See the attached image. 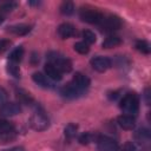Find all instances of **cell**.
I'll use <instances>...</instances> for the list:
<instances>
[{"mask_svg": "<svg viewBox=\"0 0 151 151\" xmlns=\"http://www.w3.org/2000/svg\"><path fill=\"white\" fill-rule=\"evenodd\" d=\"M46 58L48 60V64L53 65L61 73H68L72 71V61L60 52L51 51L46 54Z\"/></svg>", "mask_w": 151, "mask_h": 151, "instance_id": "6da1fadb", "label": "cell"}, {"mask_svg": "<svg viewBox=\"0 0 151 151\" xmlns=\"http://www.w3.org/2000/svg\"><path fill=\"white\" fill-rule=\"evenodd\" d=\"M119 107L125 113H127L129 116L134 117L139 111V98H138V94L136 92L126 93L123 97V99L120 100Z\"/></svg>", "mask_w": 151, "mask_h": 151, "instance_id": "7a4b0ae2", "label": "cell"}, {"mask_svg": "<svg viewBox=\"0 0 151 151\" xmlns=\"http://www.w3.org/2000/svg\"><path fill=\"white\" fill-rule=\"evenodd\" d=\"M29 126L34 131H45L50 126V119L42 109H37L29 118Z\"/></svg>", "mask_w": 151, "mask_h": 151, "instance_id": "3957f363", "label": "cell"}, {"mask_svg": "<svg viewBox=\"0 0 151 151\" xmlns=\"http://www.w3.org/2000/svg\"><path fill=\"white\" fill-rule=\"evenodd\" d=\"M79 17L83 21L91 25H100V22L104 19V14L101 12L91 7H83L79 12Z\"/></svg>", "mask_w": 151, "mask_h": 151, "instance_id": "277c9868", "label": "cell"}, {"mask_svg": "<svg viewBox=\"0 0 151 151\" xmlns=\"http://www.w3.org/2000/svg\"><path fill=\"white\" fill-rule=\"evenodd\" d=\"M17 138V129L13 123L0 119V143H8Z\"/></svg>", "mask_w": 151, "mask_h": 151, "instance_id": "5b68a950", "label": "cell"}, {"mask_svg": "<svg viewBox=\"0 0 151 151\" xmlns=\"http://www.w3.org/2000/svg\"><path fill=\"white\" fill-rule=\"evenodd\" d=\"M99 26H100V29L104 32H113L122 27V20L119 17L111 14V15L104 17Z\"/></svg>", "mask_w": 151, "mask_h": 151, "instance_id": "8992f818", "label": "cell"}, {"mask_svg": "<svg viewBox=\"0 0 151 151\" xmlns=\"http://www.w3.org/2000/svg\"><path fill=\"white\" fill-rule=\"evenodd\" d=\"M96 144L98 151H120L117 142L107 136H98Z\"/></svg>", "mask_w": 151, "mask_h": 151, "instance_id": "52a82bcc", "label": "cell"}, {"mask_svg": "<svg viewBox=\"0 0 151 151\" xmlns=\"http://www.w3.org/2000/svg\"><path fill=\"white\" fill-rule=\"evenodd\" d=\"M85 92L86 91L80 90L72 81L68 83V84H66L65 86H63L61 90H60V94L64 98H66V99H77V98H80L81 96L85 94Z\"/></svg>", "mask_w": 151, "mask_h": 151, "instance_id": "ba28073f", "label": "cell"}, {"mask_svg": "<svg viewBox=\"0 0 151 151\" xmlns=\"http://www.w3.org/2000/svg\"><path fill=\"white\" fill-rule=\"evenodd\" d=\"M90 64L92 68L96 70L97 72H105L112 66V60L104 55H97L90 60Z\"/></svg>", "mask_w": 151, "mask_h": 151, "instance_id": "9c48e42d", "label": "cell"}, {"mask_svg": "<svg viewBox=\"0 0 151 151\" xmlns=\"http://www.w3.org/2000/svg\"><path fill=\"white\" fill-rule=\"evenodd\" d=\"M21 112V107L18 103H12V101H6L2 105H0V114L4 117H12L17 116Z\"/></svg>", "mask_w": 151, "mask_h": 151, "instance_id": "30bf717a", "label": "cell"}, {"mask_svg": "<svg viewBox=\"0 0 151 151\" xmlns=\"http://www.w3.org/2000/svg\"><path fill=\"white\" fill-rule=\"evenodd\" d=\"M134 140L142 147H149L151 142V132L146 127H142L134 132Z\"/></svg>", "mask_w": 151, "mask_h": 151, "instance_id": "8fae6325", "label": "cell"}, {"mask_svg": "<svg viewBox=\"0 0 151 151\" xmlns=\"http://www.w3.org/2000/svg\"><path fill=\"white\" fill-rule=\"evenodd\" d=\"M72 83H73L77 87H79L80 90H83V91H86V90L90 87V85H91L90 78H88L87 76H85L84 73H80V72L74 73L73 78H72Z\"/></svg>", "mask_w": 151, "mask_h": 151, "instance_id": "7c38bea8", "label": "cell"}, {"mask_svg": "<svg viewBox=\"0 0 151 151\" xmlns=\"http://www.w3.org/2000/svg\"><path fill=\"white\" fill-rule=\"evenodd\" d=\"M76 33H77L76 27L70 22H64V24L59 25V27H58V34L61 39L71 38V37L76 35Z\"/></svg>", "mask_w": 151, "mask_h": 151, "instance_id": "4fadbf2b", "label": "cell"}, {"mask_svg": "<svg viewBox=\"0 0 151 151\" xmlns=\"http://www.w3.org/2000/svg\"><path fill=\"white\" fill-rule=\"evenodd\" d=\"M32 79H33V81H34L37 85H39V86L42 87V88H53V87H54V84L46 77V74H42V73H40V72L33 73Z\"/></svg>", "mask_w": 151, "mask_h": 151, "instance_id": "5bb4252c", "label": "cell"}, {"mask_svg": "<svg viewBox=\"0 0 151 151\" xmlns=\"http://www.w3.org/2000/svg\"><path fill=\"white\" fill-rule=\"evenodd\" d=\"M117 123L118 125L123 129V130H133L136 126V120L134 117L129 116V114H122L117 118Z\"/></svg>", "mask_w": 151, "mask_h": 151, "instance_id": "9a60e30c", "label": "cell"}, {"mask_svg": "<svg viewBox=\"0 0 151 151\" xmlns=\"http://www.w3.org/2000/svg\"><path fill=\"white\" fill-rule=\"evenodd\" d=\"M7 31L15 34V35H26L32 31V26L31 25H25V24H18V25L8 26Z\"/></svg>", "mask_w": 151, "mask_h": 151, "instance_id": "2e32d148", "label": "cell"}, {"mask_svg": "<svg viewBox=\"0 0 151 151\" xmlns=\"http://www.w3.org/2000/svg\"><path fill=\"white\" fill-rule=\"evenodd\" d=\"M44 70H45L46 77H47L48 79H52V80H54V81H59V80L63 79V73H61L58 68H55L53 65H51V64L47 63V64L44 66Z\"/></svg>", "mask_w": 151, "mask_h": 151, "instance_id": "e0dca14e", "label": "cell"}, {"mask_svg": "<svg viewBox=\"0 0 151 151\" xmlns=\"http://www.w3.org/2000/svg\"><path fill=\"white\" fill-rule=\"evenodd\" d=\"M15 97H17V99L19 100L20 104L32 105V104L34 103L32 96H31L28 92H26L25 90H22V88H15Z\"/></svg>", "mask_w": 151, "mask_h": 151, "instance_id": "ac0fdd59", "label": "cell"}, {"mask_svg": "<svg viewBox=\"0 0 151 151\" xmlns=\"http://www.w3.org/2000/svg\"><path fill=\"white\" fill-rule=\"evenodd\" d=\"M24 57V47L22 46H17L14 50H12V52L8 55V61L14 63V64H19L22 60Z\"/></svg>", "mask_w": 151, "mask_h": 151, "instance_id": "d6986e66", "label": "cell"}, {"mask_svg": "<svg viewBox=\"0 0 151 151\" xmlns=\"http://www.w3.org/2000/svg\"><path fill=\"white\" fill-rule=\"evenodd\" d=\"M120 44H122V39L118 35H109L103 41L101 47L103 48H112V47H116V46H118Z\"/></svg>", "mask_w": 151, "mask_h": 151, "instance_id": "ffe728a7", "label": "cell"}, {"mask_svg": "<svg viewBox=\"0 0 151 151\" xmlns=\"http://www.w3.org/2000/svg\"><path fill=\"white\" fill-rule=\"evenodd\" d=\"M97 138H98V134H96V133H93V132H84L83 134L79 136L78 140H79L80 144L87 145V144H90V143H92V142H96Z\"/></svg>", "mask_w": 151, "mask_h": 151, "instance_id": "44dd1931", "label": "cell"}, {"mask_svg": "<svg viewBox=\"0 0 151 151\" xmlns=\"http://www.w3.org/2000/svg\"><path fill=\"white\" fill-rule=\"evenodd\" d=\"M60 13L64 15H72L74 13V4L72 1H64L60 5Z\"/></svg>", "mask_w": 151, "mask_h": 151, "instance_id": "7402d4cb", "label": "cell"}, {"mask_svg": "<svg viewBox=\"0 0 151 151\" xmlns=\"http://www.w3.org/2000/svg\"><path fill=\"white\" fill-rule=\"evenodd\" d=\"M77 130H78V125L74 124V123H70V124H67V125L65 126V129H64V134H65V137H66L67 139H72V138L76 136Z\"/></svg>", "mask_w": 151, "mask_h": 151, "instance_id": "603a6c76", "label": "cell"}, {"mask_svg": "<svg viewBox=\"0 0 151 151\" xmlns=\"http://www.w3.org/2000/svg\"><path fill=\"white\" fill-rule=\"evenodd\" d=\"M134 47H136L137 51H139L143 54H149L150 51H151L150 45H149V42L146 40H138V41H136Z\"/></svg>", "mask_w": 151, "mask_h": 151, "instance_id": "cb8c5ba5", "label": "cell"}, {"mask_svg": "<svg viewBox=\"0 0 151 151\" xmlns=\"http://www.w3.org/2000/svg\"><path fill=\"white\" fill-rule=\"evenodd\" d=\"M6 68H7V72H8L12 77H14V78H20V68H19L18 64H14V63L8 61Z\"/></svg>", "mask_w": 151, "mask_h": 151, "instance_id": "d4e9b609", "label": "cell"}, {"mask_svg": "<svg viewBox=\"0 0 151 151\" xmlns=\"http://www.w3.org/2000/svg\"><path fill=\"white\" fill-rule=\"evenodd\" d=\"M73 48H74L76 52H78L80 54H87L90 52V47H88V45L85 41H78V42H76L74 46H73Z\"/></svg>", "mask_w": 151, "mask_h": 151, "instance_id": "484cf974", "label": "cell"}, {"mask_svg": "<svg viewBox=\"0 0 151 151\" xmlns=\"http://www.w3.org/2000/svg\"><path fill=\"white\" fill-rule=\"evenodd\" d=\"M83 38H84V40H85V42H86L87 45H88V44H93V42H96V40H97L96 34H94L92 31H90V29L83 31Z\"/></svg>", "mask_w": 151, "mask_h": 151, "instance_id": "4316f807", "label": "cell"}, {"mask_svg": "<svg viewBox=\"0 0 151 151\" xmlns=\"http://www.w3.org/2000/svg\"><path fill=\"white\" fill-rule=\"evenodd\" d=\"M114 64L117 65V67L123 68L124 66H129L130 60H129L125 55H116V58H114Z\"/></svg>", "mask_w": 151, "mask_h": 151, "instance_id": "83f0119b", "label": "cell"}, {"mask_svg": "<svg viewBox=\"0 0 151 151\" xmlns=\"http://www.w3.org/2000/svg\"><path fill=\"white\" fill-rule=\"evenodd\" d=\"M18 6L17 2H13V1H9V2H4L0 5V12H4V13H8V12H12L13 9H15Z\"/></svg>", "mask_w": 151, "mask_h": 151, "instance_id": "f1b7e54d", "label": "cell"}, {"mask_svg": "<svg viewBox=\"0 0 151 151\" xmlns=\"http://www.w3.org/2000/svg\"><path fill=\"white\" fill-rule=\"evenodd\" d=\"M11 44H12L11 40H8V39H0V53H2L6 50H8Z\"/></svg>", "mask_w": 151, "mask_h": 151, "instance_id": "f546056e", "label": "cell"}, {"mask_svg": "<svg viewBox=\"0 0 151 151\" xmlns=\"http://www.w3.org/2000/svg\"><path fill=\"white\" fill-rule=\"evenodd\" d=\"M122 151H137V147H136V145L132 142H126L124 144Z\"/></svg>", "mask_w": 151, "mask_h": 151, "instance_id": "4dcf8cb0", "label": "cell"}, {"mask_svg": "<svg viewBox=\"0 0 151 151\" xmlns=\"http://www.w3.org/2000/svg\"><path fill=\"white\" fill-rule=\"evenodd\" d=\"M7 100V92L4 87L0 86V105H2L4 103H6Z\"/></svg>", "mask_w": 151, "mask_h": 151, "instance_id": "1f68e13d", "label": "cell"}, {"mask_svg": "<svg viewBox=\"0 0 151 151\" xmlns=\"http://www.w3.org/2000/svg\"><path fill=\"white\" fill-rule=\"evenodd\" d=\"M150 96H151V91H150L149 87H146L145 91H144V99H145L146 105H150V103H151V100H150Z\"/></svg>", "mask_w": 151, "mask_h": 151, "instance_id": "d6a6232c", "label": "cell"}, {"mask_svg": "<svg viewBox=\"0 0 151 151\" xmlns=\"http://www.w3.org/2000/svg\"><path fill=\"white\" fill-rule=\"evenodd\" d=\"M1 151H26V150L22 146H13V147L5 149V150H1Z\"/></svg>", "mask_w": 151, "mask_h": 151, "instance_id": "836d02e7", "label": "cell"}, {"mask_svg": "<svg viewBox=\"0 0 151 151\" xmlns=\"http://www.w3.org/2000/svg\"><path fill=\"white\" fill-rule=\"evenodd\" d=\"M31 61H32L33 65L38 64V63H39V57H38L35 53H33V54H32V58H31Z\"/></svg>", "mask_w": 151, "mask_h": 151, "instance_id": "e575fe53", "label": "cell"}, {"mask_svg": "<svg viewBox=\"0 0 151 151\" xmlns=\"http://www.w3.org/2000/svg\"><path fill=\"white\" fill-rule=\"evenodd\" d=\"M28 5H32V6H38V5H40V1H28Z\"/></svg>", "mask_w": 151, "mask_h": 151, "instance_id": "d590c367", "label": "cell"}, {"mask_svg": "<svg viewBox=\"0 0 151 151\" xmlns=\"http://www.w3.org/2000/svg\"><path fill=\"white\" fill-rule=\"evenodd\" d=\"M4 20H5V18H4V17H2V15H0V24H1V22H2V21H4Z\"/></svg>", "mask_w": 151, "mask_h": 151, "instance_id": "8d00e7d4", "label": "cell"}]
</instances>
